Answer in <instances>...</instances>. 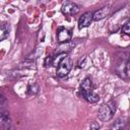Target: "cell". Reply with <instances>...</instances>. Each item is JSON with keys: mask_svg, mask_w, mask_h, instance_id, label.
<instances>
[{"mask_svg": "<svg viewBox=\"0 0 130 130\" xmlns=\"http://www.w3.org/2000/svg\"><path fill=\"white\" fill-rule=\"evenodd\" d=\"M111 12V8L109 6H105V7H102L100 9H98L96 11H94L92 13V20H101V19H104L106 18L107 16H109Z\"/></svg>", "mask_w": 130, "mask_h": 130, "instance_id": "8992f818", "label": "cell"}, {"mask_svg": "<svg viewBox=\"0 0 130 130\" xmlns=\"http://www.w3.org/2000/svg\"><path fill=\"white\" fill-rule=\"evenodd\" d=\"M5 103H6V99H5V96H4L3 94L0 93V109H2V107L5 105Z\"/></svg>", "mask_w": 130, "mask_h": 130, "instance_id": "e0dca14e", "label": "cell"}, {"mask_svg": "<svg viewBox=\"0 0 130 130\" xmlns=\"http://www.w3.org/2000/svg\"><path fill=\"white\" fill-rule=\"evenodd\" d=\"M44 66L48 67V66H53V56H48L46 57L45 61H44Z\"/></svg>", "mask_w": 130, "mask_h": 130, "instance_id": "5bb4252c", "label": "cell"}, {"mask_svg": "<svg viewBox=\"0 0 130 130\" xmlns=\"http://www.w3.org/2000/svg\"><path fill=\"white\" fill-rule=\"evenodd\" d=\"M72 38V34L69 29L65 28V27H59L58 31H57V41L59 44H63V43H67L70 42Z\"/></svg>", "mask_w": 130, "mask_h": 130, "instance_id": "277c9868", "label": "cell"}, {"mask_svg": "<svg viewBox=\"0 0 130 130\" xmlns=\"http://www.w3.org/2000/svg\"><path fill=\"white\" fill-rule=\"evenodd\" d=\"M0 130H14L9 113L4 109H0Z\"/></svg>", "mask_w": 130, "mask_h": 130, "instance_id": "3957f363", "label": "cell"}, {"mask_svg": "<svg viewBox=\"0 0 130 130\" xmlns=\"http://www.w3.org/2000/svg\"><path fill=\"white\" fill-rule=\"evenodd\" d=\"M115 106H113L112 103L110 104H104L101 106V108L99 109V112H98V117L101 121L103 122H107L109 120L112 119L114 113H115Z\"/></svg>", "mask_w": 130, "mask_h": 130, "instance_id": "6da1fadb", "label": "cell"}, {"mask_svg": "<svg viewBox=\"0 0 130 130\" xmlns=\"http://www.w3.org/2000/svg\"><path fill=\"white\" fill-rule=\"evenodd\" d=\"M125 126H126V119L125 118H119L111 125L110 130H124Z\"/></svg>", "mask_w": 130, "mask_h": 130, "instance_id": "8fae6325", "label": "cell"}, {"mask_svg": "<svg viewBox=\"0 0 130 130\" xmlns=\"http://www.w3.org/2000/svg\"><path fill=\"white\" fill-rule=\"evenodd\" d=\"M71 68H72V60H71L70 57L66 56L58 64L57 70H56V74L59 77H64V76H66L70 72Z\"/></svg>", "mask_w": 130, "mask_h": 130, "instance_id": "7a4b0ae2", "label": "cell"}, {"mask_svg": "<svg viewBox=\"0 0 130 130\" xmlns=\"http://www.w3.org/2000/svg\"><path fill=\"white\" fill-rule=\"evenodd\" d=\"M80 93H81V96L84 100H86L88 103H90V104H95V103H98L100 101L99 94L93 92V91H90V92H81L80 91Z\"/></svg>", "mask_w": 130, "mask_h": 130, "instance_id": "30bf717a", "label": "cell"}, {"mask_svg": "<svg viewBox=\"0 0 130 130\" xmlns=\"http://www.w3.org/2000/svg\"><path fill=\"white\" fill-rule=\"evenodd\" d=\"M40 90V86L38 83H30L27 86V94L28 95H36Z\"/></svg>", "mask_w": 130, "mask_h": 130, "instance_id": "7c38bea8", "label": "cell"}, {"mask_svg": "<svg viewBox=\"0 0 130 130\" xmlns=\"http://www.w3.org/2000/svg\"><path fill=\"white\" fill-rule=\"evenodd\" d=\"M101 128V124H99L96 121H93L89 125V130H99Z\"/></svg>", "mask_w": 130, "mask_h": 130, "instance_id": "2e32d148", "label": "cell"}, {"mask_svg": "<svg viewBox=\"0 0 130 130\" xmlns=\"http://www.w3.org/2000/svg\"><path fill=\"white\" fill-rule=\"evenodd\" d=\"M122 32L126 34V35H129L130 34V22L127 21L123 26H122Z\"/></svg>", "mask_w": 130, "mask_h": 130, "instance_id": "9a60e30c", "label": "cell"}, {"mask_svg": "<svg viewBox=\"0 0 130 130\" xmlns=\"http://www.w3.org/2000/svg\"><path fill=\"white\" fill-rule=\"evenodd\" d=\"M8 30H9V29H8V26H7L6 24L0 25V41L5 40V39L8 37V35H9Z\"/></svg>", "mask_w": 130, "mask_h": 130, "instance_id": "4fadbf2b", "label": "cell"}, {"mask_svg": "<svg viewBox=\"0 0 130 130\" xmlns=\"http://www.w3.org/2000/svg\"><path fill=\"white\" fill-rule=\"evenodd\" d=\"M93 84L90 78H84L80 83V91L81 92H90L93 91Z\"/></svg>", "mask_w": 130, "mask_h": 130, "instance_id": "9c48e42d", "label": "cell"}, {"mask_svg": "<svg viewBox=\"0 0 130 130\" xmlns=\"http://www.w3.org/2000/svg\"><path fill=\"white\" fill-rule=\"evenodd\" d=\"M75 45H76V43L73 42V41L60 44V45L56 48V53H57V54H66V53L70 52V51L75 47Z\"/></svg>", "mask_w": 130, "mask_h": 130, "instance_id": "ba28073f", "label": "cell"}, {"mask_svg": "<svg viewBox=\"0 0 130 130\" xmlns=\"http://www.w3.org/2000/svg\"><path fill=\"white\" fill-rule=\"evenodd\" d=\"M91 21H92V13L89 12V11L83 13L80 16L79 20H78V27H79V29L88 26L91 23Z\"/></svg>", "mask_w": 130, "mask_h": 130, "instance_id": "52a82bcc", "label": "cell"}, {"mask_svg": "<svg viewBox=\"0 0 130 130\" xmlns=\"http://www.w3.org/2000/svg\"><path fill=\"white\" fill-rule=\"evenodd\" d=\"M61 11L65 15H74V14L78 13L79 7L75 3H73V2H65L62 5Z\"/></svg>", "mask_w": 130, "mask_h": 130, "instance_id": "5b68a950", "label": "cell"}]
</instances>
